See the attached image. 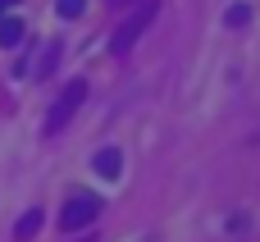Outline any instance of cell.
Instances as JSON below:
<instances>
[{
	"label": "cell",
	"instance_id": "cell-1",
	"mask_svg": "<svg viewBox=\"0 0 260 242\" xmlns=\"http://www.w3.org/2000/svg\"><path fill=\"white\" fill-rule=\"evenodd\" d=\"M155 14H160V0H146V5H137V9H133V14L119 23V32L110 37V50H114V55H128V50L137 46V37H142L151 23H155Z\"/></svg>",
	"mask_w": 260,
	"mask_h": 242
},
{
	"label": "cell",
	"instance_id": "cell-2",
	"mask_svg": "<svg viewBox=\"0 0 260 242\" xmlns=\"http://www.w3.org/2000/svg\"><path fill=\"white\" fill-rule=\"evenodd\" d=\"M82 101H87V78H73V82L55 96V105H50V114H46V137H50V133H64V124L78 114Z\"/></svg>",
	"mask_w": 260,
	"mask_h": 242
},
{
	"label": "cell",
	"instance_id": "cell-3",
	"mask_svg": "<svg viewBox=\"0 0 260 242\" xmlns=\"http://www.w3.org/2000/svg\"><path fill=\"white\" fill-rule=\"evenodd\" d=\"M96 215H101V197L78 192V197H69V206L59 210V229H64V233H82L87 224H96Z\"/></svg>",
	"mask_w": 260,
	"mask_h": 242
},
{
	"label": "cell",
	"instance_id": "cell-4",
	"mask_svg": "<svg viewBox=\"0 0 260 242\" xmlns=\"http://www.w3.org/2000/svg\"><path fill=\"white\" fill-rule=\"evenodd\" d=\"M91 165H96V174H101V178H119V169H123V156H119L114 146H105V151H96V160H91Z\"/></svg>",
	"mask_w": 260,
	"mask_h": 242
},
{
	"label": "cell",
	"instance_id": "cell-5",
	"mask_svg": "<svg viewBox=\"0 0 260 242\" xmlns=\"http://www.w3.org/2000/svg\"><path fill=\"white\" fill-rule=\"evenodd\" d=\"M37 229H41V210H27V215L14 224V238H18V242H32V238H37Z\"/></svg>",
	"mask_w": 260,
	"mask_h": 242
},
{
	"label": "cell",
	"instance_id": "cell-6",
	"mask_svg": "<svg viewBox=\"0 0 260 242\" xmlns=\"http://www.w3.org/2000/svg\"><path fill=\"white\" fill-rule=\"evenodd\" d=\"M18 41H23V23L18 18H5L0 23V46H18Z\"/></svg>",
	"mask_w": 260,
	"mask_h": 242
},
{
	"label": "cell",
	"instance_id": "cell-7",
	"mask_svg": "<svg viewBox=\"0 0 260 242\" xmlns=\"http://www.w3.org/2000/svg\"><path fill=\"white\" fill-rule=\"evenodd\" d=\"M247 18H251V5H242V0H238V5H229V14H224V23H229V27H247Z\"/></svg>",
	"mask_w": 260,
	"mask_h": 242
},
{
	"label": "cell",
	"instance_id": "cell-8",
	"mask_svg": "<svg viewBox=\"0 0 260 242\" xmlns=\"http://www.w3.org/2000/svg\"><path fill=\"white\" fill-rule=\"evenodd\" d=\"M55 9H59V18H78V14L87 9V0H59Z\"/></svg>",
	"mask_w": 260,
	"mask_h": 242
},
{
	"label": "cell",
	"instance_id": "cell-9",
	"mask_svg": "<svg viewBox=\"0 0 260 242\" xmlns=\"http://www.w3.org/2000/svg\"><path fill=\"white\" fill-rule=\"evenodd\" d=\"M55 64H59V41H50V46H46V55H41V73H50Z\"/></svg>",
	"mask_w": 260,
	"mask_h": 242
},
{
	"label": "cell",
	"instance_id": "cell-10",
	"mask_svg": "<svg viewBox=\"0 0 260 242\" xmlns=\"http://www.w3.org/2000/svg\"><path fill=\"white\" fill-rule=\"evenodd\" d=\"M5 9H14V0H0V14H5Z\"/></svg>",
	"mask_w": 260,
	"mask_h": 242
},
{
	"label": "cell",
	"instance_id": "cell-11",
	"mask_svg": "<svg viewBox=\"0 0 260 242\" xmlns=\"http://www.w3.org/2000/svg\"><path fill=\"white\" fill-rule=\"evenodd\" d=\"M78 242H96V238H91V233H87V238H78Z\"/></svg>",
	"mask_w": 260,
	"mask_h": 242
},
{
	"label": "cell",
	"instance_id": "cell-12",
	"mask_svg": "<svg viewBox=\"0 0 260 242\" xmlns=\"http://www.w3.org/2000/svg\"><path fill=\"white\" fill-rule=\"evenodd\" d=\"M110 5H128V0H110Z\"/></svg>",
	"mask_w": 260,
	"mask_h": 242
}]
</instances>
